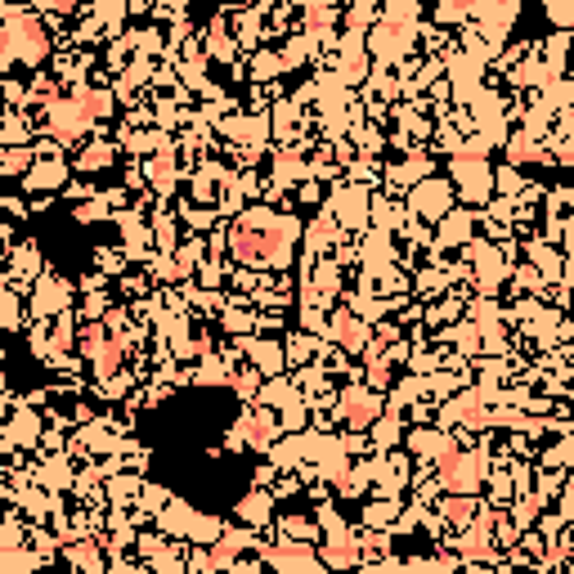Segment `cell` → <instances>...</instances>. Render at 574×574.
<instances>
[{"label":"cell","mask_w":574,"mask_h":574,"mask_svg":"<svg viewBox=\"0 0 574 574\" xmlns=\"http://www.w3.org/2000/svg\"><path fill=\"white\" fill-rule=\"evenodd\" d=\"M283 247V229L270 225L265 229L261 220H243V225L234 229V252L243 256V261H265L270 252H279Z\"/></svg>","instance_id":"obj_1"}]
</instances>
